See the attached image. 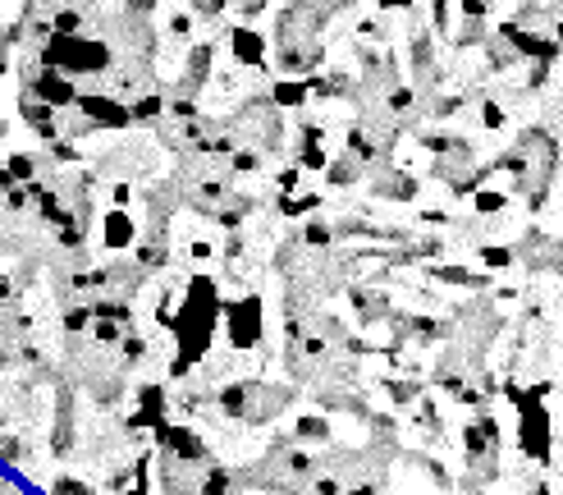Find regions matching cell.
<instances>
[{
	"instance_id": "cell-3",
	"label": "cell",
	"mask_w": 563,
	"mask_h": 495,
	"mask_svg": "<svg viewBox=\"0 0 563 495\" xmlns=\"http://www.w3.org/2000/svg\"><path fill=\"white\" fill-rule=\"evenodd\" d=\"M357 175H362V161L349 152V156H340V161H330V170H325V179H330V188H353L357 184Z\"/></svg>"
},
{
	"instance_id": "cell-1",
	"label": "cell",
	"mask_w": 563,
	"mask_h": 495,
	"mask_svg": "<svg viewBox=\"0 0 563 495\" xmlns=\"http://www.w3.org/2000/svg\"><path fill=\"white\" fill-rule=\"evenodd\" d=\"M137 239V226L124 211H106V248L110 253H124V248Z\"/></svg>"
},
{
	"instance_id": "cell-2",
	"label": "cell",
	"mask_w": 563,
	"mask_h": 495,
	"mask_svg": "<svg viewBox=\"0 0 563 495\" xmlns=\"http://www.w3.org/2000/svg\"><path fill=\"white\" fill-rule=\"evenodd\" d=\"M372 193H376V198H417V179L404 175V170H389L385 179L372 184Z\"/></svg>"
}]
</instances>
